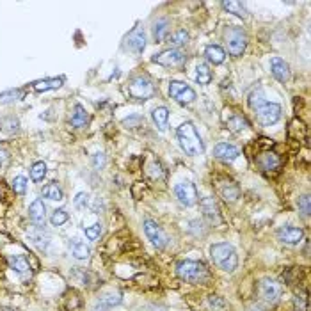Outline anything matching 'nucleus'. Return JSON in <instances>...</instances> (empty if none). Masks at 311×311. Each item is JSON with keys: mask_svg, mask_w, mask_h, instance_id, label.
Masks as SVG:
<instances>
[{"mask_svg": "<svg viewBox=\"0 0 311 311\" xmlns=\"http://www.w3.org/2000/svg\"><path fill=\"white\" fill-rule=\"evenodd\" d=\"M176 135H178L180 146H182V149L187 155H191V157L203 155L205 146H203L201 137H199L198 130H196V126L191 121H185V123L180 124L178 130H176Z\"/></svg>", "mask_w": 311, "mask_h": 311, "instance_id": "obj_1", "label": "nucleus"}, {"mask_svg": "<svg viewBox=\"0 0 311 311\" xmlns=\"http://www.w3.org/2000/svg\"><path fill=\"white\" fill-rule=\"evenodd\" d=\"M210 258L215 267H219L224 272H235V268L238 267L237 251L233 249V245L226 244V242H219V244L212 245Z\"/></svg>", "mask_w": 311, "mask_h": 311, "instance_id": "obj_2", "label": "nucleus"}, {"mask_svg": "<svg viewBox=\"0 0 311 311\" xmlns=\"http://www.w3.org/2000/svg\"><path fill=\"white\" fill-rule=\"evenodd\" d=\"M176 274L180 276V279L187 281L192 284H205L210 279V272L208 268L201 263V261L194 260H183L176 265Z\"/></svg>", "mask_w": 311, "mask_h": 311, "instance_id": "obj_3", "label": "nucleus"}, {"mask_svg": "<svg viewBox=\"0 0 311 311\" xmlns=\"http://www.w3.org/2000/svg\"><path fill=\"white\" fill-rule=\"evenodd\" d=\"M224 39H226V47H228V54L233 55V57H240L245 52L247 47V34L242 27H230L224 32Z\"/></svg>", "mask_w": 311, "mask_h": 311, "instance_id": "obj_4", "label": "nucleus"}, {"mask_svg": "<svg viewBox=\"0 0 311 311\" xmlns=\"http://www.w3.org/2000/svg\"><path fill=\"white\" fill-rule=\"evenodd\" d=\"M153 93H155V86H153V82L146 75L133 77L128 82V94L133 100H139V101L149 100L153 96Z\"/></svg>", "mask_w": 311, "mask_h": 311, "instance_id": "obj_5", "label": "nucleus"}, {"mask_svg": "<svg viewBox=\"0 0 311 311\" xmlns=\"http://www.w3.org/2000/svg\"><path fill=\"white\" fill-rule=\"evenodd\" d=\"M151 61L166 68H180L187 62V55L180 48H169V50H164L160 54L153 55Z\"/></svg>", "mask_w": 311, "mask_h": 311, "instance_id": "obj_6", "label": "nucleus"}, {"mask_svg": "<svg viewBox=\"0 0 311 311\" xmlns=\"http://www.w3.org/2000/svg\"><path fill=\"white\" fill-rule=\"evenodd\" d=\"M256 116L263 126H270V124H276L281 119V105L279 103H274V101H267L265 100L261 105H258L256 109Z\"/></svg>", "mask_w": 311, "mask_h": 311, "instance_id": "obj_7", "label": "nucleus"}, {"mask_svg": "<svg viewBox=\"0 0 311 311\" xmlns=\"http://www.w3.org/2000/svg\"><path fill=\"white\" fill-rule=\"evenodd\" d=\"M169 96L176 103H180V105H189V103H192L196 100V91L189 84H185V82L173 80L169 84Z\"/></svg>", "mask_w": 311, "mask_h": 311, "instance_id": "obj_8", "label": "nucleus"}, {"mask_svg": "<svg viewBox=\"0 0 311 311\" xmlns=\"http://www.w3.org/2000/svg\"><path fill=\"white\" fill-rule=\"evenodd\" d=\"M144 233H146L148 240L151 242L157 249L162 251V249L168 247V244H169L168 235L164 233V230L157 224L155 221H153V219H146V221H144Z\"/></svg>", "mask_w": 311, "mask_h": 311, "instance_id": "obj_9", "label": "nucleus"}, {"mask_svg": "<svg viewBox=\"0 0 311 311\" xmlns=\"http://www.w3.org/2000/svg\"><path fill=\"white\" fill-rule=\"evenodd\" d=\"M175 196L180 205L194 206L198 203V189L192 182H182L175 187Z\"/></svg>", "mask_w": 311, "mask_h": 311, "instance_id": "obj_10", "label": "nucleus"}, {"mask_svg": "<svg viewBox=\"0 0 311 311\" xmlns=\"http://www.w3.org/2000/svg\"><path fill=\"white\" fill-rule=\"evenodd\" d=\"M258 293L267 304H276L281 297V284L274 279H261L258 284Z\"/></svg>", "mask_w": 311, "mask_h": 311, "instance_id": "obj_11", "label": "nucleus"}, {"mask_svg": "<svg viewBox=\"0 0 311 311\" xmlns=\"http://www.w3.org/2000/svg\"><path fill=\"white\" fill-rule=\"evenodd\" d=\"M124 47H126V50L132 52V54L139 55L144 52V48H146V34H144V29L142 27H133L132 32H130L128 36H126V43H124Z\"/></svg>", "mask_w": 311, "mask_h": 311, "instance_id": "obj_12", "label": "nucleus"}, {"mask_svg": "<svg viewBox=\"0 0 311 311\" xmlns=\"http://www.w3.org/2000/svg\"><path fill=\"white\" fill-rule=\"evenodd\" d=\"M277 238L286 245H297L302 242L304 231H302V228H299V226L284 224L277 230Z\"/></svg>", "mask_w": 311, "mask_h": 311, "instance_id": "obj_13", "label": "nucleus"}, {"mask_svg": "<svg viewBox=\"0 0 311 311\" xmlns=\"http://www.w3.org/2000/svg\"><path fill=\"white\" fill-rule=\"evenodd\" d=\"M29 219L38 230H43L45 222H47V206L43 199H34L29 206Z\"/></svg>", "mask_w": 311, "mask_h": 311, "instance_id": "obj_14", "label": "nucleus"}, {"mask_svg": "<svg viewBox=\"0 0 311 311\" xmlns=\"http://www.w3.org/2000/svg\"><path fill=\"white\" fill-rule=\"evenodd\" d=\"M199 206H201L203 217L210 222V224H219V222H221L219 206H217V201H215L214 198H210V196H208V198H203L201 203H199Z\"/></svg>", "mask_w": 311, "mask_h": 311, "instance_id": "obj_15", "label": "nucleus"}, {"mask_svg": "<svg viewBox=\"0 0 311 311\" xmlns=\"http://www.w3.org/2000/svg\"><path fill=\"white\" fill-rule=\"evenodd\" d=\"M238 155H240V151H238V148L237 146H233V144L219 142L217 146L214 148L215 159H219L221 162H226V164H230V162H233V160H237Z\"/></svg>", "mask_w": 311, "mask_h": 311, "instance_id": "obj_16", "label": "nucleus"}, {"mask_svg": "<svg viewBox=\"0 0 311 311\" xmlns=\"http://www.w3.org/2000/svg\"><path fill=\"white\" fill-rule=\"evenodd\" d=\"M270 71L279 82H288L290 80V66L283 61L281 57H272L270 59Z\"/></svg>", "mask_w": 311, "mask_h": 311, "instance_id": "obj_17", "label": "nucleus"}, {"mask_svg": "<svg viewBox=\"0 0 311 311\" xmlns=\"http://www.w3.org/2000/svg\"><path fill=\"white\" fill-rule=\"evenodd\" d=\"M8 261H9V267L22 277H27L31 274V263H29V260L24 254H13V256H9Z\"/></svg>", "mask_w": 311, "mask_h": 311, "instance_id": "obj_18", "label": "nucleus"}, {"mask_svg": "<svg viewBox=\"0 0 311 311\" xmlns=\"http://www.w3.org/2000/svg\"><path fill=\"white\" fill-rule=\"evenodd\" d=\"M70 253L75 260H87L91 256V249L86 242L78 240V238H71L70 240Z\"/></svg>", "mask_w": 311, "mask_h": 311, "instance_id": "obj_19", "label": "nucleus"}, {"mask_svg": "<svg viewBox=\"0 0 311 311\" xmlns=\"http://www.w3.org/2000/svg\"><path fill=\"white\" fill-rule=\"evenodd\" d=\"M258 164H260V168L263 169V171H276V169L281 166V160L274 151H265L260 155Z\"/></svg>", "mask_w": 311, "mask_h": 311, "instance_id": "obj_20", "label": "nucleus"}, {"mask_svg": "<svg viewBox=\"0 0 311 311\" xmlns=\"http://www.w3.org/2000/svg\"><path fill=\"white\" fill-rule=\"evenodd\" d=\"M151 117H153V123L157 124V128H159L160 132H166V130H168L169 110L166 109V107H157V109H153Z\"/></svg>", "mask_w": 311, "mask_h": 311, "instance_id": "obj_21", "label": "nucleus"}, {"mask_svg": "<svg viewBox=\"0 0 311 311\" xmlns=\"http://www.w3.org/2000/svg\"><path fill=\"white\" fill-rule=\"evenodd\" d=\"M169 36V20L162 18L159 22H155L153 25V38H155L157 43H164Z\"/></svg>", "mask_w": 311, "mask_h": 311, "instance_id": "obj_22", "label": "nucleus"}, {"mask_svg": "<svg viewBox=\"0 0 311 311\" xmlns=\"http://www.w3.org/2000/svg\"><path fill=\"white\" fill-rule=\"evenodd\" d=\"M119 302H121V295H119V293H110V295L101 297V299L98 300L96 304H94L93 311H109L110 307L117 306Z\"/></svg>", "mask_w": 311, "mask_h": 311, "instance_id": "obj_23", "label": "nucleus"}, {"mask_svg": "<svg viewBox=\"0 0 311 311\" xmlns=\"http://www.w3.org/2000/svg\"><path fill=\"white\" fill-rule=\"evenodd\" d=\"M205 55L212 64H222L226 59V52L222 50L219 45H208V47L205 48Z\"/></svg>", "mask_w": 311, "mask_h": 311, "instance_id": "obj_24", "label": "nucleus"}, {"mask_svg": "<svg viewBox=\"0 0 311 311\" xmlns=\"http://www.w3.org/2000/svg\"><path fill=\"white\" fill-rule=\"evenodd\" d=\"M238 194H240V191H238L237 183H233V182H231V180L224 182V185L221 187V196H222V199H224L226 203H233V201H237Z\"/></svg>", "mask_w": 311, "mask_h": 311, "instance_id": "obj_25", "label": "nucleus"}, {"mask_svg": "<svg viewBox=\"0 0 311 311\" xmlns=\"http://www.w3.org/2000/svg\"><path fill=\"white\" fill-rule=\"evenodd\" d=\"M62 82H64V78H45V80L34 82L32 87L38 93H45V91H50V89H59L62 86Z\"/></svg>", "mask_w": 311, "mask_h": 311, "instance_id": "obj_26", "label": "nucleus"}, {"mask_svg": "<svg viewBox=\"0 0 311 311\" xmlns=\"http://www.w3.org/2000/svg\"><path fill=\"white\" fill-rule=\"evenodd\" d=\"M87 121H89V116H87V110L77 103L73 109V116H71V124H73L75 128H82V126H86Z\"/></svg>", "mask_w": 311, "mask_h": 311, "instance_id": "obj_27", "label": "nucleus"}, {"mask_svg": "<svg viewBox=\"0 0 311 311\" xmlns=\"http://www.w3.org/2000/svg\"><path fill=\"white\" fill-rule=\"evenodd\" d=\"M41 196L50 199V201H59V203L64 199V194H62L61 187H59L57 183H48V185H45L43 191H41Z\"/></svg>", "mask_w": 311, "mask_h": 311, "instance_id": "obj_28", "label": "nucleus"}, {"mask_svg": "<svg viewBox=\"0 0 311 311\" xmlns=\"http://www.w3.org/2000/svg\"><path fill=\"white\" fill-rule=\"evenodd\" d=\"M196 82L201 86H206L212 82V71L205 62H198V66H196Z\"/></svg>", "mask_w": 311, "mask_h": 311, "instance_id": "obj_29", "label": "nucleus"}, {"mask_svg": "<svg viewBox=\"0 0 311 311\" xmlns=\"http://www.w3.org/2000/svg\"><path fill=\"white\" fill-rule=\"evenodd\" d=\"M226 124H228V128L233 130V132H242V130L249 126L245 117L240 116V114H231V116L226 119Z\"/></svg>", "mask_w": 311, "mask_h": 311, "instance_id": "obj_30", "label": "nucleus"}, {"mask_svg": "<svg viewBox=\"0 0 311 311\" xmlns=\"http://www.w3.org/2000/svg\"><path fill=\"white\" fill-rule=\"evenodd\" d=\"M31 242L39 249V251H47L48 244H50V237H48L43 230H38L36 233H31Z\"/></svg>", "mask_w": 311, "mask_h": 311, "instance_id": "obj_31", "label": "nucleus"}, {"mask_svg": "<svg viewBox=\"0 0 311 311\" xmlns=\"http://www.w3.org/2000/svg\"><path fill=\"white\" fill-rule=\"evenodd\" d=\"M47 176V164L45 162H36L31 168V180L36 183L43 182V178Z\"/></svg>", "mask_w": 311, "mask_h": 311, "instance_id": "obj_32", "label": "nucleus"}, {"mask_svg": "<svg viewBox=\"0 0 311 311\" xmlns=\"http://www.w3.org/2000/svg\"><path fill=\"white\" fill-rule=\"evenodd\" d=\"M222 8H224L226 11H230V13H233V15L240 16V18H247V11H245L242 2H222Z\"/></svg>", "mask_w": 311, "mask_h": 311, "instance_id": "obj_33", "label": "nucleus"}, {"mask_svg": "<svg viewBox=\"0 0 311 311\" xmlns=\"http://www.w3.org/2000/svg\"><path fill=\"white\" fill-rule=\"evenodd\" d=\"M169 43L173 45V48H178V47H183V45L189 43V32L187 31H176L175 34L169 38Z\"/></svg>", "mask_w": 311, "mask_h": 311, "instance_id": "obj_34", "label": "nucleus"}, {"mask_svg": "<svg viewBox=\"0 0 311 311\" xmlns=\"http://www.w3.org/2000/svg\"><path fill=\"white\" fill-rule=\"evenodd\" d=\"M18 126H20V121L16 119L15 116H8V117H4V119L0 121V128L4 130V132L13 133V132L18 130Z\"/></svg>", "mask_w": 311, "mask_h": 311, "instance_id": "obj_35", "label": "nucleus"}, {"mask_svg": "<svg viewBox=\"0 0 311 311\" xmlns=\"http://www.w3.org/2000/svg\"><path fill=\"white\" fill-rule=\"evenodd\" d=\"M70 221V215H68V212L64 210V208H59V210H55L54 214H52L50 217V224L52 226H62L64 222Z\"/></svg>", "mask_w": 311, "mask_h": 311, "instance_id": "obj_36", "label": "nucleus"}, {"mask_svg": "<svg viewBox=\"0 0 311 311\" xmlns=\"http://www.w3.org/2000/svg\"><path fill=\"white\" fill-rule=\"evenodd\" d=\"M11 187H13V191H15V194L24 196L25 191H27V178H25V176H16V178L13 180Z\"/></svg>", "mask_w": 311, "mask_h": 311, "instance_id": "obj_37", "label": "nucleus"}, {"mask_svg": "<svg viewBox=\"0 0 311 311\" xmlns=\"http://www.w3.org/2000/svg\"><path fill=\"white\" fill-rule=\"evenodd\" d=\"M84 233H86V237L89 238V240H98L101 235V224L100 222H94L89 228H84Z\"/></svg>", "mask_w": 311, "mask_h": 311, "instance_id": "obj_38", "label": "nucleus"}, {"mask_svg": "<svg viewBox=\"0 0 311 311\" xmlns=\"http://www.w3.org/2000/svg\"><path fill=\"white\" fill-rule=\"evenodd\" d=\"M73 205L78 210H86V206L89 205V194L87 192H78L77 198L73 199Z\"/></svg>", "mask_w": 311, "mask_h": 311, "instance_id": "obj_39", "label": "nucleus"}, {"mask_svg": "<svg viewBox=\"0 0 311 311\" xmlns=\"http://www.w3.org/2000/svg\"><path fill=\"white\" fill-rule=\"evenodd\" d=\"M293 306H295V311H306L307 309V297L304 292L297 293L295 299H293Z\"/></svg>", "mask_w": 311, "mask_h": 311, "instance_id": "obj_40", "label": "nucleus"}, {"mask_svg": "<svg viewBox=\"0 0 311 311\" xmlns=\"http://www.w3.org/2000/svg\"><path fill=\"white\" fill-rule=\"evenodd\" d=\"M263 101H265V94H263V91H261V89H256L253 94H251V98H249V105L253 107V109H256V107H258V105H261Z\"/></svg>", "mask_w": 311, "mask_h": 311, "instance_id": "obj_41", "label": "nucleus"}, {"mask_svg": "<svg viewBox=\"0 0 311 311\" xmlns=\"http://www.w3.org/2000/svg\"><path fill=\"white\" fill-rule=\"evenodd\" d=\"M299 212L302 214V217H309V212H311L309 196H302V198H299Z\"/></svg>", "mask_w": 311, "mask_h": 311, "instance_id": "obj_42", "label": "nucleus"}, {"mask_svg": "<svg viewBox=\"0 0 311 311\" xmlns=\"http://www.w3.org/2000/svg\"><path fill=\"white\" fill-rule=\"evenodd\" d=\"M20 98H22V91H20V89L8 91V93H2V94H0V101H4V103H8V101L20 100Z\"/></svg>", "mask_w": 311, "mask_h": 311, "instance_id": "obj_43", "label": "nucleus"}, {"mask_svg": "<svg viewBox=\"0 0 311 311\" xmlns=\"http://www.w3.org/2000/svg\"><path fill=\"white\" fill-rule=\"evenodd\" d=\"M103 164H105V157H103V153H96V155H94V166H96V168H101Z\"/></svg>", "mask_w": 311, "mask_h": 311, "instance_id": "obj_44", "label": "nucleus"}, {"mask_svg": "<svg viewBox=\"0 0 311 311\" xmlns=\"http://www.w3.org/2000/svg\"><path fill=\"white\" fill-rule=\"evenodd\" d=\"M8 159H9L8 151H6L4 148H0V168H2V166H4V164L8 162Z\"/></svg>", "mask_w": 311, "mask_h": 311, "instance_id": "obj_45", "label": "nucleus"}, {"mask_svg": "<svg viewBox=\"0 0 311 311\" xmlns=\"http://www.w3.org/2000/svg\"><path fill=\"white\" fill-rule=\"evenodd\" d=\"M4 311H13L11 307H4Z\"/></svg>", "mask_w": 311, "mask_h": 311, "instance_id": "obj_46", "label": "nucleus"}]
</instances>
